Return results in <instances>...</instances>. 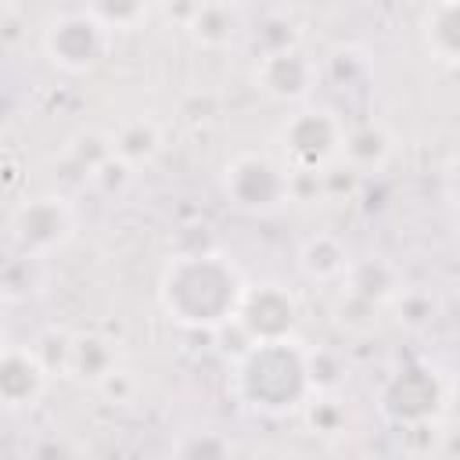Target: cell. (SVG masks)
<instances>
[{
  "mask_svg": "<svg viewBox=\"0 0 460 460\" xmlns=\"http://www.w3.org/2000/svg\"><path fill=\"white\" fill-rule=\"evenodd\" d=\"M129 172H133V165H126L119 155H108L101 165L90 169V180L111 194V190H122V187L129 183Z\"/></svg>",
  "mask_w": 460,
  "mask_h": 460,
  "instance_id": "obj_24",
  "label": "cell"
},
{
  "mask_svg": "<svg viewBox=\"0 0 460 460\" xmlns=\"http://www.w3.org/2000/svg\"><path fill=\"white\" fill-rule=\"evenodd\" d=\"M4 345H7V341H4V334H0V349H4Z\"/></svg>",
  "mask_w": 460,
  "mask_h": 460,
  "instance_id": "obj_29",
  "label": "cell"
},
{
  "mask_svg": "<svg viewBox=\"0 0 460 460\" xmlns=\"http://www.w3.org/2000/svg\"><path fill=\"white\" fill-rule=\"evenodd\" d=\"M230 388L241 406L259 413H288L305 402L313 392L305 370V349L295 338L255 341L244 356L234 359Z\"/></svg>",
  "mask_w": 460,
  "mask_h": 460,
  "instance_id": "obj_2",
  "label": "cell"
},
{
  "mask_svg": "<svg viewBox=\"0 0 460 460\" xmlns=\"http://www.w3.org/2000/svg\"><path fill=\"white\" fill-rule=\"evenodd\" d=\"M115 363H119V356H115V345L108 338H101V334H75L72 338V349H68V374L72 377L97 385Z\"/></svg>",
  "mask_w": 460,
  "mask_h": 460,
  "instance_id": "obj_16",
  "label": "cell"
},
{
  "mask_svg": "<svg viewBox=\"0 0 460 460\" xmlns=\"http://www.w3.org/2000/svg\"><path fill=\"white\" fill-rule=\"evenodd\" d=\"M305 370H309V385L313 392H331L338 385V374H341V363L334 352L320 349V352H305Z\"/></svg>",
  "mask_w": 460,
  "mask_h": 460,
  "instance_id": "obj_23",
  "label": "cell"
},
{
  "mask_svg": "<svg viewBox=\"0 0 460 460\" xmlns=\"http://www.w3.org/2000/svg\"><path fill=\"white\" fill-rule=\"evenodd\" d=\"M234 316H237V323L248 331L252 341L295 338V327H298V302H295V295H291L284 284H277V280L244 284Z\"/></svg>",
  "mask_w": 460,
  "mask_h": 460,
  "instance_id": "obj_8",
  "label": "cell"
},
{
  "mask_svg": "<svg viewBox=\"0 0 460 460\" xmlns=\"http://www.w3.org/2000/svg\"><path fill=\"white\" fill-rule=\"evenodd\" d=\"M72 230H75V212L61 194L32 198V201L18 205V212L11 216L14 252L29 255V259H47L61 244H68Z\"/></svg>",
  "mask_w": 460,
  "mask_h": 460,
  "instance_id": "obj_7",
  "label": "cell"
},
{
  "mask_svg": "<svg viewBox=\"0 0 460 460\" xmlns=\"http://www.w3.org/2000/svg\"><path fill=\"white\" fill-rule=\"evenodd\" d=\"M255 86L280 104H298L316 86V61L298 47H273L255 65Z\"/></svg>",
  "mask_w": 460,
  "mask_h": 460,
  "instance_id": "obj_9",
  "label": "cell"
},
{
  "mask_svg": "<svg viewBox=\"0 0 460 460\" xmlns=\"http://www.w3.org/2000/svg\"><path fill=\"white\" fill-rule=\"evenodd\" d=\"M183 25L190 29L194 43L219 50V47H230L237 40L244 18H241V7L234 0H194Z\"/></svg>",
  "mask_w": 460,
  "mask_h": 460,
  "instance_id": "obj_11",
  "label": "cell"
},
{
  "mask_svg": "<svg viewBox=\"0 0 460 460\" xmlns=\"http://www.w3.org/2000/svg\"><path fill=\"white\" fill-rule=\"evenodd\" d=\"M345 284H349L352 295H359V298H367L374 305H388L402 291V273H399L395 262H388L381 255H370V259L349 262Z\"/></svg>",
  "mask_w": 460,
  "mask_h": 460,
  "instance_id": "obj_12",
  "label": "cell"
},
{
  "mask_svg": "<svg viewBox=\"0 0 460 460\" xmlns=\"http://www.w3.org/2000/svg\"><path fill=\"white\" fill-rule=\"evenodd\" d=\"M338 155L349 162V169H356V172H374V169H381V165L388 162V155H392V137H388L385 126L363 122V126L345 129Z\"/></svg>",
  "mask_w": 460,
  "mask_h": 460,
  "instance_id": "obj_13",
  "label": "cell"
},
{
  "mask_svg": "<svg viewBox=\"0 0 460 460\" xmlns=\"http://www.w3.org/2000/svg\"><path fill=\"white\" fill-rule=\"evenodd\" d=\"M223 194L241 212H273L288 201V169L270 155L241 151L226 162Z\"/></svg>",
  "mask_w": 460,
  "mask_h": 460,
  "instance_id": "obj_6",
  "label": "cell"
},
{
  "mask_svg": "<svg viewBox=\"0 0 460 460\" xmlns=\"http://www.w3.org/2000/svg\"><path fill=\"white\" fill-rule=\"evenodd\" d=\"M4 302H7V298H4V291H0V309H4Z\"/></svg>",
  "mask_w": 460,
  "mask_h": 460,
  "instance_id": "obj_28",
  "label": "cell"
},
{
  "mask_svg": "<svg viewBox=\"0 0 460 460\" xmlns=\"http://www.w3.org/2000/svg\"><path fill=\"white\" fill-rule=\"evenodd\" d=\"M4 7H18V4H29V0H0Z\"/></svg>",
  "mask_w": 460,
  "mask_h": 460,
  "instance_id": "obj_27",
  "label": "cell"
},
{
  "mask_svg": "<svg viewBox=\"0 0 460 460\" xmlns=\"http://www.w3.org/2000/svg\"><path fill=\"white\" fill-rule=\"evenodd\" d=\"M47 370L36 359L32 349L4 345L0 349V406L4 410H25L36 406L47 388Z\"/></svg>",
  "mask_w": 460,
  "mask_h": 460,
  "instance_id": "obj_10",
  "label": "cell"
},
{
  "mask_svg": "<svg viewBox=\"0 0 460 460\" xmlns=\"http://www.w3.org/2000/svg\"><path fill=\"white\" fill-rule=\"evenodd\" d=\"M108 47H111V29L90 11L58 14L43 29V54L50 58V65L72 75L93 72L108 58Z\"/></svg>",
  "mask_w": 460,
  "mask_h": 460,
  "instance_id": "obj_4",
  "label": "cell"
},
{
  "mask_svg": "<svg viewBox=\"0 0 460 460\" xmlns=\"http://www.w3.org/2000/svg\"><path fill=\"white\" fill-rule=\"evenodd\" d=\"M377 309L381 305H374V302H367V298H359L345 288V298L338 302V323L352 334H367V331L377 327Z\"/></svg>",
  "mask_w": 460,
  "mask_h": 460,
  "instance_id": "obj_22",
  "label": "cell"
},
{
  "mask_svg": "<svg viewBox=\"0 0 460 460\" xmlns=\"http://www.w3.org/2000/svg\"><path fill=\"white\" fill-rule=\"evenodd\" d=\"M302 413H305V424L313 428V435L316 431L320 435H338V431H345V420H349L345 402L331 392H316V395L309 392L305 402H302Z\"/></svg>",
  "mask_w": 460,
  "mask_h": 460,
  "instance_id": "obj_18",
  "label": "cell"
},
{
  "mask_svg": "<svg viewBox=\"0 0 460 460\" xmlns=\"http://www.w3.org/2000/svg\"><path fill=\"white\" fill-rule=\"evenodd\" d=\"M244 280L230 259L219 252H183L172 255L158 280V302L165 316L190 331H212L234 316Z\"/></svg>",
  "mask_w": 460,
  "mask_h": 460,
  "instance_id": "obj_1",
  "label": "cell"
},
{
  "mask_svg": "<svg viewBox=\"0 0 460 460\" xmlns=\"http://www.w3.org/2000/svg\"><path fill=\"white\" fill-rule=\"evenodd\" d=\"M349 252L334 234H313L298 252V270L309 280H338L349 270Z\"/></svg>",
  "mask_w": 460,
  "mask_h": 460,
  "instance_id": "obj_15",
  "label": "cell"
},
{
  "mask_svg": "<svg viewBox=\"0 0 460 460\" xmlns=\"http://www.w3.org/2000/svg\"><path fill=\"white\" fill-rule=\"evenodd\" d=\"M345 122L331 108H302L280 126L284 169L288 172H320L338 158Z\"/></svg>",
  "mask_w": 460,
  "mask_h": 460,
  "instance_id": "obj_5",
  "label": "cell"
},
{
  "mask_svg": "<svg viewBox=\"0 0 460 460\" xmlns=\"http://www.w3.org/2000/svg\"><path fill=\"white\" fill-rule=\"evenodd\" d=\"M172 453L176 456H226L230 453V442L219 438V435H212V431H205V435L183 438L180 446H172Z\"/></svg>",
  "mask_w": 460,
  "mask_h": 460,
  "instance_id": "obj_25",
  "label": "cell"
},
{
  "mask_svg": "<svg viewBox=\"0 0 460 460\" xmlns=\"http://www.w3.org/2000/svg\"><path fill=\"white\" fill-rule=\"evenodd\" d=\"M392 305H395L399 327H406V331H424V327L435 320V298L424 295V291H406V288H402V291L392 298Z\"/></svg>",
  "mask_w": 460,
  "mask_h": 460,
  "instance_id": "obj_19",
  "label": "cell"
},
{
  "mask_svg": "<svg viewBox=\"0 0 460 460\" xmlns=\"http://www.w3.org/2000/svg\"><path fill=\"white\" fill-rule=\"evenodd\" d=\"M377 406L399 428L438 424V417L449 406V388H446V381H442V374L435 367L410 363V367L395 370L385 381V388L377 395Z\"/></svg>",
  "mask_w": 460,
  "mask_h": 460,
  "instance_id": "obj_3",
  "label": "cell"
},
{
  "mask_svg": "<svg viewBox=\"0 0 460 460\" xmlns=\"http://www.w3.org/2000/svg\"><path fill=\"white\" fill-rule=\"evenodd\" d=\"M158 147H162V133H158V126L147 122V119H133V122H126V126L111 137V155H119L126 165H144V162H151V158L158 155Z\"/></svg>",
  "mask_w": 460,
  "mask_h": 460,
  "instance_id": "obj_17",
  "label": "cell"
},
{
  "mask_svg": "<svg viewBox=\"0 0 460 460\" xmlns=\"http://www.w3.org/2000/svg\"><path fill=\"white\" fill-rule=\"evenodd\" d=\"M431 4H442V0H431Z\"/></svg>",
  "mask_w": 460,
  "mask_h": 460,
  "instance_id": "obj_30",
  "label": "cell"
},
{
  "mask_svg": "<svg viewBox=\"0 0 460 460\" xmlns=\"http://www.w3.org/2000/svg\"><path fill=\"white\" fill-rule=\"evenodd\" d=\"M456 7H460V0H442V4H431L424 14V47L442 65H456V54H460Z\"/></svg>",
  "mask_w": 460,
  "mask_h": 460,
  "instance_id": "obj_14",
  "label": "cell"
},
{
  "mask_svg": "<svg viewBox=\"0 0 460 460\" xmlns=\"http://www.w3.org/2000/svg\"><path fill=\"white\" fill-rule=\"evenodd\" d=\"M97 388H101L108 399H115V402H126V399L133 395L137 381H133V374H129V370H122V367L115 363V367H111V370H108V374L97 381Z\"/></svg>",
  "mask_w": 460,
  "mask_h": 460,
  "instance_id": "obj_26",
  "label": "cell"
},
{
  "mask_svg": "<svg viewBox=\"0 0 460 460\" xmlns=\"http://www.w3.org/2000/svg\"><path fill=\"white\" fill-rule=\"evenodd\" d=\"M90 14L101 18L111 32L115 29H137L147 14V0H93Z\"/></svg>",
  "mask_w": 460,
  "mask_h": 460,
  "instance_id": "obj_20",
  "label": "cell"
},
{
  "mask_svg": "<svg viewBox=\"0 0 460 460\" xmlns=\"http://www.w3.org/2000/svg\"><path fill=\"white\" fill-rule=\"evenodd\" d=\"M68 349H72V334H65V331H43L40 338H36V345H32V352H36V359L43 363V370L47 374H68Z\"/></svg>",
  "mask_w": 460,
  "mask_h": 460,
  "instance_id": "obj_21",
  "label": "cell"
}]
</instances>
